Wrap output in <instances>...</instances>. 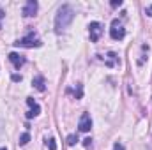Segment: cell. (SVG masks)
I'll return each instance as SVG.
<instances>
[{"label":"cell","mask_w":152,"mask_h":150,"mask_svg":"<svg viewBox=\"0 0 152 150\" xmlns=\"http://www.w3.org/2000/svg\"><path fill=\"white\" fill-rule=\"evenodd\" d=\"M75 20V9L69 5V4H64L58 7L57 14H55V30L57 32H62L66 30Z\"/></svg>","instance_id":"6da1fadb"},{"label":"cell","mask_w":152,"mask_h":150,"mask_svg":"<svg viewBox=\"0 0 152 150\" xmlns=\"http://www.w3.org/2000/svg\"><path fill=\"white\" fill-rule=\"evenodd\" d=\"M16 46H21V48H39L42 42H41V39L34 34V32H30L27 37H21L18 42H14Z\"/></svg>","instance_id":"7a4b0ae2"},{"label":"cell","mask_w":152,"mask_h":150,"mask_svg":"<svg viewBox=\"0 0 152 150\" xmlns=\"http://www.w3.org/2000/svg\"><path fill=\"white\" fill-rule=\"evenodd\" d=\"M124 36H126L124 25H122L118 20H113V21H112V28H110V37L115 39V41H120V39H124Z\"/></svg>","instance_id":"3957f363"},{"label":"cell","mask_w":152,"mask_h":150,"mask_svg":"<svg viewBox=\"0 0 152 150\" xmlns=\"http://www.w3.org/2000/svg\"><path fill=\"white\" fill-rule=\"evenodd\" d=\"M101 34H103V25H101L99 21H92V23L88 25V36H90V41H92V42H97L99 37H101Z\"/></svg>","instance_id":"277c9868"},{"label":"cell","mask_w":152,"mask_h":150,"mask_svg":"<svg viewBox=\"0 0 152 150\" xmlns=\"http://www.w3.org/2000/svg\"><path fill=\"white\" fill-rule=\"evenodd\" d=\"M37 9H39V4H37V2H36V0H28V2L23 5L21 14H23L25 18H32V16H36Z\"/></svg>","instance_id":"5b68a950"},{"label":"cell","mask_w":152,"mask_h":150,"mask_svg":"<svg viewBox=\"0 0 152 150\" xmlns=\"http://www.w3.org/2000/svg\"><path fill=\"white\" fill-rule=\"evenodd\" d=\"M78 129H80L81 133H88V131L92 129V118H90V115H88V113H83V115L80 117Z\"/></svg>","instance_id":"8992f818"},{"label":"cell","mask_w":152,"mask_h":150,"mask_svg":"<svg viewBox=\"0 0 152 150\" xmlns=\"http://www.w3.org/2000/svg\"><path fill=\"white\" fill-rule=\"evenodd\" d=\"M9 60L12 62V66H14L16 69H20V67H23V66H25V62H27V58H25L23 55H20V53H16V51H12V53H9Z\"/></svg>","instance_id":"52a82bcc"},{"label":"cell","mask_w":152,"mask_h":150,"mask_svg":"<svg viewBox=\"0 0 152 150\" xmlns=\"http://www.w3.org/2000/svg\"><path fill=\"white\" fill-rule=\"evenodd\" d=\"M27 104L30 106V110L27 111V118H34V117H37L39 113H41V106H39L32 97H28V99H27Z\"/></svg>","instance_id":"ba28073f"},{"label":"cell","mask_w":152,"mask_h":150,"mask_svg":"<svg viewBox=\"0 0 152 150\" xmlns=\"http://www.w3.org/2000/svg\"><path fill=\"white\" fill-rule=\"evenodd\" d=\"M32 85L37 88L39 92H44V88H46V83H44V76H41V74L34 76V79H32Z\"/></svg>","instance_id":"9c48e42d"},{"label":"cell","mask_w":152,"mask_h":150,"mask_svg":"<svg viewBox=\"0 0 152 150\" xmlns=\"http://www.w3.org/2000/svg\"><path fill=\"white\" fill-rule=\"evenodd\" d=\"M117 62H118V57L115 55L113 51H110V53L106 55V66H108V67H113Z\"/></svg>","instance_id":"30bf717a"},{"label":"cell","mask_w":152,"mask_h":150,"mask_svg":"<svg viewBox=\"0 0 152 150\" xmlns=\"http://www.w3.org/2000/svg\"><path fill=\"white\" fill-rule=\"evenodd\" d=\"M28 141H30V134H28V133H23V134L20 136V141H18V143H20V145H27Z\"/></svg>","instance_id":"8fae6325"},{"label":"cell","mask_w":152,"mask_h":150,"mask_svg":"<svg viewBox=\"0 0 152 150\" xmlns=\"http://www.w3.org/2000/svg\"><path fill=\"white\" fill-rule=\"evenodd\" d=\"M76 143H78V136H76V134H69V136H67V145H69V147H75Z\"/></svg>","instance_id":"7c38bea8"},{"label":"cell","mask_w":152,"mask_h":150,"mask_svg":"<svg viewBox=\"0 0 152 150\" xmlns=\"http://www.w3.org/2000/svg\"><path fill=\"white\" fill-rule=\"evenodd\" d=\"M46 145H48V149H50V150H57V143H55V140H53V138L46 140Z\"/></svg>","instance_id":"4fadbf2b"},{"label":"cell","mask_w":152,"mask_h":150,"mask_svg":"<svg viewBox=\"0 0 152 150\" xmlns=\"http://www.w3.org/2000/svg\"><path fill=\"white\" fill-rule=\"evenodd\" d=\"M113 150H124V145L117 141V143H115V145H113Z\"/></svg>","instance_id":"5bb4252c"},{"label":"cell","mask_w":152,"mask_h":150,"mask_svg":"<svg viewBox=\"0 0 152 150\" xmlns=\"http://www.w3.org/2000/svg\"><path fill=\"white\" fill-rule=\"evenodd\" d=\"M122 5V0H113L112 2V7H120Z\"/></svg>","instance_id":"9a60e30c"},{"label":"cell","mask_w":152,"mask_h":150,"mask_svg":"<svg viewBox=\"0 0 152 150\" xmlns=\"http://www.w3.org/2000/svg\"><path fill=\"white\" fill-rule=\"evenodd\" d=\"M90 143H92L90 138H85V140H83V145H85V147H90Z\"/></svg>","instance_id":"2e32d148"},{"label":"cell","mask_w":152,"mask_h":150,"mask_svg":"<svg viewBox=\"0 0 152 150\" xmlns=\"http://www.w3.org/2000/svg\"><path fill=\"white\" fill-rule=\"evenodd\" d=\"M145 12H147V14H149V16L152 18V5H149V7L145 9Z\"/></svg>","instance_id":"e0dca14e"},{"label":"cell","mask_w":152,"mask_h":150,"mask_svg":"<svg viewBox=\"0 0 152 150\" xmlns=\"http://www.w3.org/2000/svg\"><path fill=\"white\" fill-rule=\"evenodd\" d=\"M12 81H21V76H18V74H12Z\"/></svg>","instance_id":"ac0fdd59"},{"label":"cell","mask_w":152,"mask_h":150,"mask_svg":"<svg viewBox=\"0 0 152 150\" xmlns=\"http://www.w3.org/2000/svg\"><path fill=\"white\" fill-rule=\"evenodd\" d=\"M2 18H4V11L0 9V20H2Z\"/></svg>","instance_id":"d6986e66"},{"label":"cell","mask_w":152,"mask_h":150,"mask_svg":"<svg viewBox=\"0 0 152 150\" xmlns=\"http://www.w3.org/2000/svg\"><path fill=\"white\" fill-rule=\"evenodd\" d=\"M0 150H7V149H5V147H0Z\"/></svg>","instance_id":"ffe728a7"}]
</instances>
